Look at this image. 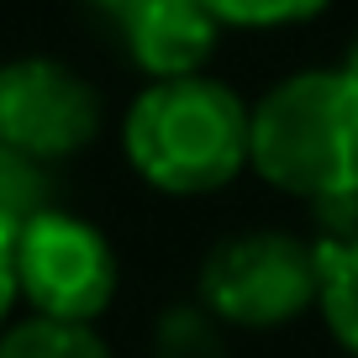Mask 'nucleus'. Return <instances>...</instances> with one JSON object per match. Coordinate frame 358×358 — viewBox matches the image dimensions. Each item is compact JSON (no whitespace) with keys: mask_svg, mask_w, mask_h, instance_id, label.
Here are the masks:
<instances>
[{"mask_svg":"<svg viewBox=\"0 0 358 358\" xmlns=\"http://www.w3.org/2000/svg\"><path fill=\"white\" fill-rule=\"evenodd\" d=\"M253 106L216 74L153 79L122 116V153L148 190L190 201L216 195L248 169Z\"/></svg>","mask_w":358,"mask_h":358,"instance_id":"obj_1","label":"nucleus"},{"mask_svg":"<svg viewBox=\"0 0 358 358\" xmlns=\"http://www.w3.org/2000/svg\"><path fill=\"white\" fill-rule=\"evenodd\" d=\"M248 169L306 211L358 195V79L301 69L253 101Z\"/></svg>","mask_w":358,"mask_h":358,"instance_id":"obj_2","label":"nucleus"},{"mask_svg":"<svg viewBox=\"0 0 358 358\" xmlns=\"http://www.w3.org/2000/svg\"><path fill=\"white\" fill-rule=\"evenodd\" d=\"M316 290H322L316 243L280 227H248L222 237L195 280V301L227 332H274L311 311Z\"/></svg>","mask_w":358,"mask_h":358,"instance_id":"obj_3","label":"nucleus"},{"mask_svg":"<svg viewBox=\"0 0 358 358\" xmlns=\"http://www.w3.org/2000/svg\"><path fill=\"white\" fill-rule=\"evenodd\" d=\"M122 264L90 216L53 206L16 232V290L27 316L69 327H95L116 301Z\"/></svg>","mask_w":358,"mask_h":358,"instance_id":"obj_4","label":"nucleus"},{"mask_svg":"<svg viewBox=\"0 0 358 358\" xmlns=\"http://www.w3.org/2000/svg\"><path fill=\"white\" fill-rule=\"evenodd\" d=\"M106 127V101L64 58L27 53L0 64V148L58 169Z\"/></svg>","mask_w":358,"mask_h":358,"instance_id":"obj_5","label":"nucleus"},{"mask_svg":"<svg viewBox=\"0 0 358 358\" xmlns=\"http://www.w3.org/2000/svg\"><path fill=\"white\" fill-rule=\"evenodd\" d=\"M106 16L122 37L127 58L148 74V85L206 74L216 43H222V27L201 0H116Z\"/></svg>","mask_w":358,"mask_h":358,"instance_id":"obj_6","label":"nucleus"},{"mask_svg":"<svg viewBox=\"0 0 358 358\" xmlns=\"http://www.w3.org/2000/svg\"><path fill=\"white\" fill-rule=\"evenodd\" d=\"M316 264H322L316 311H322L332 343L358 358V237H348V243H316Z\"/></svg>","mask_w":358,"mask_h":358,"instance_id":"obj_7","label":"nucleus"},{"mask_svg":"<svg viewBox=\"0 0 358 358\" xmlns=\"http://www.w3.org/2000/svg\"><path fill=\"white\" fill-rule=\"evenodd\" d=\"M148 358H232V343H227V327L201 301H174L153 322Z\"/></svg>","mask_w":358,"mask_h":358,"instance_id":"obj_8","label":"nucleus"},{"mask_svg":"<svg viewBox=\"0 0 358 358\" xmlns=\"http://www.w3.org/2000/svg\"><path fill=\"white\" fill-rule=\"evenodd\" d=\"M0 358H111L106 337L95 327L43 322V316H16L0 332Z\"/></svg>","mask_w":358,"mask_h":358,"instance_id":"obj_9","label":"nucleus"},{"mask_svg":"<svg viewBox=\"0 0 358 358\" xmlns=\"http://www.w3.org/2000/svg\"><path fill=\"white\" fill-rule=\"evenodd\" d=\"M58 206V169L0 148V222L22 232L32 216Z\"/></svg>","mask_w":358,"mask_h":358,"instance_id":"obj_10","label":"nucleus"},{"mask_svg":"<svg viewBox=\"0 0 358 358\" xmlns=\"http://www.w3.org/2000/svg\"><path fill=\"white\" fill-rule=\"evenodd\" d=\"M216 16V27H237V32H280V27H301L322 16L332 0H201Z\"/></svg>","mask_w":358,"mask_h":358,"instance_id":"obj_11","label":"nucleus"},{"mask_svg":"<svg viewBox=\"0 0 358 358\" xmlns=\"http://www.w3.org/2000/svg\"><path fill=\"white\" fill-rule=\"evenodd\" d=\"M16 306H22V290H16V227L0 222V332L16 322Z\"/></svg>","mask_w":358,"mask_h":358,"instance_id":"obj_12","label":"nucleus"},{"mask_svg":"<svg viewBox=\"0 0 358 358\" xmlns=\"http://www.w3.org/2000/svg\"><path fill=\"white\" fill-rule=\"evenodd\" d=\"M343 69L358 79V32H353V43H348V53H343Z\"/></svg>","mask_w":358,"mask_h":358,"instance_id":"obj_13","label":"nucleus"},{"mask_svg":"<svg viewBox=\"0 0 358 358\" xmlns=\"http://www.w3.org/2000/svg\"><path fill=\"white\" fill-rule=\"evenodd\" d=\"M90 6H101V11H111V6H116V0H90Z\"/></svg>","mask_w":358,"mask_h":358,"instance_id":"obj_14","label":"nucleus"}]
</instances>
